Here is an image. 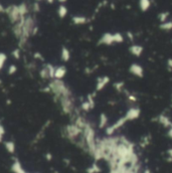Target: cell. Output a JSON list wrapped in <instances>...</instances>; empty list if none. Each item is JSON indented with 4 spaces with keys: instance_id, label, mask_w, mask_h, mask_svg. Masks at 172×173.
Here are the masks:
<instances>
[{
    "instance_id": "6da1fadb",
    "label": "cell",
    "mask_w": 172,
    "mask_h": 173,
    "mask_svg": "<svg viewBox=\"0 0 172 173\" xmlns=\"http://www.w3.org/2000/svg\"><path fill=\"white\" fill-rule=\"evenodd\" d=\"M47 86L50 89V93L53 95L56 101L62 97L74 96L71 88L62 80H51Z\"/></svg>"
},
{
    "instance_id": "7a4b0ae2",
    "label": "cell",
    "mask_w": 172,
    "mask_h": 173,
    "mask_svg": "<svg viewBox=\"0 0 172 173\" xmlns=\"http://www.w3.org/2000/svg\"><path fill=\"white\" fill-rule=\"evenodd\" d=\"M5 12L7 13L8 17H9L10 21L12 23H17L21 19H23L25 15L28 12V8L25 4H20V5H11L5 9Z\"/></svg>"
},
{
    "instance_id": "3957f363",
    "label": "cell",
    "mask_w": 172,
    "mask_h": 173,
    "mask_svg": "<svg viewBox=\"0 0 172 173\" xmlns=\"http://www.w3.org/2000/svg\"><path fill=\"white\" fill-rule=\"evenodd\" d=\"M64 134L65 136L68 138V140L71 141L73 143H76L79 140V138L82 136L83 134V129L78 127L76 124L71 123L65 127L64 129Z\"/></svg>"
},
{
    "instance_id": "277c9868",
    "label": "cell",
    "mask_w": 172,
    "mask_h": 173,
    "mask_svg": "<svg viewBox=\"0 0 172 173\" xmlns=\"http://www.w3.org/2000/svg\"><path fill=\"white\" fill-rule=\"evenodd\" d=\"M54 71L56 67L51 63H44L39 71V77L42 80H53L54 79Z\"/></svg>"
},
{
    "instance_id": "5b68a950",
    "label": "cell",
    "mask_w": 172,
    "mask_h": 173,
    "mask_svg": "<svg viewBox=\"0 0 172 173\" xmlns=\"http://www.w3.org/2000/svg\"><path fill=\"white\" fill-rule=\"evenodd\" d=\"M126 122H128V120L126 119V117H121L120 119L117 121V122H115L114 124H112L111 126H109L106 128V134L108 135V136H112L115 132L117 131V130H119L121 127H123L126 124Z\"/></svg>"
},
{
    "instance_id": "8992f818",
    "label": "cell",
    "mask_w": 172,
    "mask_h": 173,
    "mask_svg": "<svg viewBox=\"0 0 172 173\" xmlns=\"http://www.w3.org/2000/svg\"><path fill=\"white\" fill-rule=\"evenodd\" d=\"M115 43V40H114V33H111V32H106L104 33L103 35L101 36V38L99 39L98 41V44H101V45H110L114 44Z\"/></svg>"
},
{
    "instance_id": "52a82bcc",
    "label": "cell",
    "mask_w": 172,
    "mask_h": 173,
    "mask_svg": "<svg viewBox=\"0 0 172 173\" xmlns=\"http://www.w3.org/2000/svg\"><path fill=\"white\" fill-rule=\"evenodd\" d=\"M130 73L132 74H134L137 77H144V70L138 63H132L130 65V68H129Z\"/></svg>"
},
{
    "instance_id": "ba28073f",
    "label": "cell",
    "mask_w": 172,
    "mask_h": 173,
    "mask_svg": "<svg viewBox=\"0 0 172 173\" xmlns=\"http://www.w3.org/2000/svg\"><path fill=\"white\" fill-rule=\"evenodd\" d=\"M140 114H141V110H140L139 108H134L133 107V108H130L127 111L125 117L128 121H132V120H136L137 118L140 116Z\"/></svg>"
},
{
    "instance_id": "9c48e42d",
    "label": "cell",
    "mask_w": 172,
    "mask_h": 173,
    "mask_svg": "<svg viewBox=\"0 0 172 173\" xmlns=\"http://www.w3.org/2000/svg\"><path fill=\"white\" fill-rule=\"evenodd\" d=\"M109 82H110V77H99V79L97 80V83H96V91L97 92L102 91L103 89H104L105 86L108 85Z\"/></svg>"
},
{
    "instance_id": "30bf717a",
    "label": "cell",
    "mask_w": 172,
    "mask_h": 173,
    "mask_svg": "<svg viewBox=\"0 0 172 173\" xmlns=\"http://www.w3.org/2000/svg\"><path fill=\"white\" fill-rule=\"evenodd\" d=\"M65 74H67V68H65V65L56 67V71H54V79L62 80Z\"/></svg>"
},
{
    "instance_id": "8fae6325",
    "label": "cell",
    "mask_w": 172,
    "mask_h": 173,
    "mask_svg": "<svg viewBox=\"0 0 172 173\" xmlns=\"http://www.w3.org/2000/svg\"><path fill=\"white\" fill-rule=\"evenodd\" d=\"M157 121H158V123L161 124V125L164 127V128H169V127L172 125V122H171L170 118L167 117L164 114L159 115V116L157 117Z\"/></svg>"
},
{
    "instance_id": "7c38bea8",
    "label": "cell",
    "mask_w": 172,
    "mask_h": 173,
    "mask_svg": "<svg viewBox=\"0 0 172 173\" xmlns=\"http://www.w3.org/2000/svg\"><path fill=\"white\" fill-rule=\"evenodd\" d=\"M143 50H144V48H143L142 45H139V44H133V45H131L130 48H129V51L135 56H141Z\"/></svg>"
},
{
    "instance_id": "4fadbf2b",
    "label": "cell",
    "mask_w": 172,
    "mask_h": 173,
    "mask_svg": "<svg viewBox=\"0 0 172 173\" xmlns=\"http://www.w3.org/2000/svg\"><path fill=\"white\" fill-rule=\"evenodd\" d=\"M71 21H73L74 24L76 25H82V24H86L88 23L89 19L86 16H82V15H76L71 18Z\"/></svg>"
},
{
    "instance_id": "5bb4252c",
    "label": "cell",
    "mask_w": 172,
    "mask_h": 173,
    "mask_svg": "<svg viewBox=\"0 0 172 173\" xmlns=\"http://www.w3.org/2000/svg\"><path fill=\"white\" fill-rule=\"evenodd\" d=\"M151 1L150 0H139V8L142 12H146L150 9Z\"/></svg>"
},
{
    "instance_id": "9a60e30c",
    "label": "cell",
    "mask_w": 172,
    "mask_h": 173,
    "mask_svg": "<svg viewBox=\"0 0 172 173\" xmlns=\"http://www.w3.org/2000/svg\"><path fill=\"white\" fill-rule=\"evenodd\" d=\"M61 59H62V62H67L70 60V59H71V51H70V50H68V47H62Z\"/></svg>"
},
{
    "instance_id": "2e32d148",
    "label": "cell",
    "mask_w": 172,
    "mask_h": 173,
    "mask_svg": "<svg viewBox=\"0 0 172 173\" xmlns=\"http://www.w3.org/2000/svg\"><path fill=\"white\" fill-rule=\"evenodd\" d=\"M108 125V117L106 116V114H101L100 115V121H99V127L101 129H104L106 126Z\"/></svg>"
},
{
    "instance_id": "e0dca14e",
    "label": "cell",
    "mask_w": 172,
    "mask_h": 173,
    "mask_svg": "<svg viewBox=\"0 0 172 173\" xmlns=\"http://www.w3.org/2000/svg\"><path fill=\"white\" fill-rule=\"evenodd\" d=\"M159 28L161 30H165V31H169L172 29V21L171 20H167L165 22H162L159 25Z\"/></svg>"
},
{
    "instance_id": "ac0fdd59",
    "label": "cell",
    "mask_w": 172,
    "mask_h": 173,
    "mask_svg": "<svg viewBox=\"0 0 172 173\" xmlns=\"http://www.w3.org/2000/svg\"><path fill=\"white\" fill-rule=\"evenodd\" d=\"M12 170H13V172L14 173H28L25 171L24 169H22V167L20 165V163L18 162V161H16V162H14L13 163V165H12Z\"/></svg>"
},
{
    "instance_id": "d6986e66",
    "label": "cell",
    "mask_w": 172,
    "mask_h": 173,
    "mask_svg": "<svg viewBox=\"0 0 172 173\" xmlns=\"http://www.w3.org/2000/svg\"><path fill=\"white\" fill-rule=\"evenodd\" d=\"M57 14H59V16L61 17V18H65L68 14V8L65 7L64 4L59 5V9H57Z\"/></svg>"
},
{
    "instance_id": "ffe728a7",
    "label": "cell",
    "mask_w": 172,
    "mask_h": 173,
    "mask_svg": "<svg viewBox=\"0 0 172 173\" xmlns=\"http://www.w3.org/2000/svg\"><path fill=\"white\" fill-rule=\"evenodd\" d=\"M100 171H101V168L97 163L92 164V166H90L87 169V173H99Z\"/></svg>"
},
{
    "instance_id": "44dd1931",
    "label": "cell",
    "mask_w": 172,
    "mask_h": 173,
    "mask_svg": "<svg viewBox=\"0 0 172 173\" xmlns=\"http://www.w3.org/2000/svg\"><path fill=\"white\" fill-rule=\"evenodd\" d=\"M168 17H169V12H167V11H165V12H161V13L158 14V20L160 21V23L167 21Z\"/></svg>"
},
{
    "instance_id": "7402d4cb",
    "label": "cell",
    "mask_w": 172,
    "mask_h": 173,
    "mask_svg": "<svg viewBox=\"0 0 172 173\" xmlns=\"http://www.w3.org/2000/svg\"><path fill=\"white\" fill-rule=\"evenodd\" d=\"M81 109H82L83 111H85V112H89V111L91 110V109H93V107H92L91 103L87 100V101H85V102H83V103H82Z\"/></svg>"
},
{
    "instance_id": "603a6c76",
    "label": "cell",
    "mask_w": 172,
    "mask_h": 173,
    "mask_svg": "<svg viewBox=\"0 0 172 173\" xmlns=\"http://www.w3.org/2000/svg\"><path fill=\"white\" fill-rule=\"evenodd\" d=\"M114 40H115V43H122L124 41V36H123L122 33L116 32L114 33Z\"/></svg>"
},
{
    "instance_id": "cb8c5ba5",
    "label": "cell",
    "mask_w": 172,
    "mask_h": 173,
    "mask_svg": "<svg viewBox=\"0 0 172 173\" xmlns=\"http://www.w3.org/2000/svg\"><path fill=\"white\" fill-rule=\"evenodd\" d=\"M5 147H6L8 152H10V153H13L14 150H15V144H14L13 142H11V141H7V142H5Z\"/></svg>"
},
{
    "instance_id": "d4e9b609",
    "label": "cell",
    "mask_w": 172,
    "mask_h": 173,
    "mask_svg": "<svg viewBox=\"0 0 172 173\" xmlns=\"http://www.w3.org/2000/svg\"><path fill=\"white\" fill-rule=\"evenodd\" d=\"M7 60V56L3 53H0V71H2L4 65H5V62Z\"/></svg>"
},
{
    "instance_id": "484cf974",
    "label": "cell",
    "mask_w": 172,
    "mask_h": 173,
    "mask_svg": "<svg viewBox=\"0 0 172 173\" xmlns=\"http://www.w3.org/2000/svg\"><path fill=\"white\" fill-rule=\"evenodd\" d=\"M124 86H125V83L123 82H117L114 83V88L118 92H121L123 89H124Z\"/></svg>"
},
{
    "instance_id": "4316f807",
    "label": "cell",
    "mask_w": 172,
    "mask_h": 173,
    "mask_svg": "<svg viewBox=\"0 0 172 173\" xmlns=\"http://www.w3.org/2000/svg\"><path fill=\"white\" fill-rule=\"evenodd\" d=\"M17 71V67L15 65H9V68H8V71H7V74H10V76H12Z\"/></svg>"
},
{
    "instance_id": "83f0119b",
    "label": "cell",
    "mask_w": 172,
    "mask_h": 173,
    "mask_svg": "<svg viewBox=\"0 0 172 173\" xmlns=\"http://www.w3.org/2000/svg\"><path fill=\"white\" fill-rule=\"evenodd\" d=\"M4 134H5V130H4L3 125H2V123H1V120H0V142H2V140H3Z\"/></svg>"
},
{
    "instance_id": "f1b7e54d",
    "label": "cell",
    "mask_w": 172,
    "mask_h": 173,
    "mask_svg": "<svg viewBox=\"0 0 172 173\" xmlns=\"http://www.w3.org/2000/svg\"><path fill=\"white\" fill-rule=\"evenodd\" d=\"M12 56L15 59H20V50H19V48H16L15 50H13L12 51Z\"/></svg>"
},
{
    "instance_id": "f546056e",
    "label": "cell",
    "mask_w": 172,
    "mask_h": 173,
    "mask_svg": "<svg viewBox=\"0 0 172 173\" xmlns=\"http://www.w3.org/2000/svg\"><path fill=\"white\" fill-rule=\"evenodd\" d=\"M33 57L35 59H39V60H41V62H44V56H41V53H35L33 54Z\"/></svg>"
},
{
    "instance_id": "4dcf8cb0",
    "label": "cell",
    "mask_w": 172,
    "mask_h": 173,
    "mask_svg": "<svg viewBox=\"0 0 172 173\" xmlns=\"http://www.w3.org/2000/svg\"><path fill=\"white\" fill-rule=\"evenodd\" d=\"M167 135H168V137L170 138V139H172V125L169 127V130H168V132H167Z\"/></svg>"
},
{
    "instance_id": "1f68e13d",
    "label": "cell",
    "mask_w": 172,
    "mask_h": 173,
    "mask_svg": "<svg viewBox=\"0 0 172 173\" xmlns=\"http://www.w3.org/2000/svg\"><path fill=\"white\" fill-rule=\"evenodd\" d=\"M167 155L169 156V160H172V148H170V149H168L167 150Z\"/></svg>"
},
{
    "instance_id": "d6a6232c",
    "label": "cell",
    "mask_w": 172,
    "mask_h": 173,
    "mask_svg": "<svg viewBox=\"0 0 172 173\" xmlns=\"http://www.w3.org/2000/svg\"><path fill=\"white\" fill-rule=\"evenodd\" d=\"M167 65H168L169 70H172V59H169L167 60Z\"/></svg>"
},
{
    "instance_id": "836d02e7",
    "label": "cell",
    "mask_w": 172,
    "mask_h": 173,
    "mask_svg": "<svg viewBox=\"0 0 172 173\" xmlns=\"http://www.w3.org/2000/svg\"><path fill=\"white\" fill-rule=\"evenodd\" d=\"M129 99H130L131 101H133V102H136V101H137V98L134 97L133 95H132V96H131V95H129Z\"/></svg>"
},
{
    "instance_id": "e575fe53",
    "label": "cell",
    "mask_w": 172,
    "mask_h": 173,
    "mask_svg": "<svg viewBox=\"0 0 172 173\" xmlns=\"http://www.w3.org/2000/svg\"><path fill=\"white\" fill-rule=\"evenodd\" d=\"M4 11H5L4 7L2 6V5H1V3H0V12H4Z\"/></svg>"
},
{
    "instance_id": "d590c367",
    "label": "cell",
    "mask_w": 172,
    "mask_h": 173,
    "mask_svg": "<svg viewBox=\"0 0 172 173\" xmlns=\"http://www.w3.org/2000/svg\"><path fill=\"white\" fill-rule=\"evenodd\" d=\"M127 34H128V36L130 37V39H131V40H133V34H131V32H128Z\"/></svg>"
},
{
    "instance_id": "8d00e7d4",
    "label": "cell",
    "mask_w": 172,
    "mask_h": 173,
    "mask_svg": "<svg viewBox=\"0 0 172 173\" xmlns=\"http://www.w3.org/2000/svg\"><path fill=\"white\" fill-rule=\"evenodd\" d=\"M143 173H152V171L150 169H145V171L143 172Z\"/></svg>"
},
{
    "instance_id": "74e56055",
    "label": "cell",
    "mask_w": 172,
    "mask_h": 173,
    "mask_svg": "<svg viewBox=\"0 0 172 173\" xmlns=\"http://www.w3.org/2000/svg\"><path fill=\"white\" fill-rule=\"evenodd\" d=\"M59 2H61V3H65V2H67L68 0H59Z\"/></svg>"
},
{
    "instance_id": "f35d334b",
    "label": "cell",
    "mask_w": 172,
    "mask_h": 173,
    "mask_svg": "<svg viewBox=\"0 0 172 173\" xmlns=\"http://www.w3.org/2000/svg\"><path fill=\"white\" fill-rule=\"evenodd\" d=\"M1 83H2V80H0V86H1Z\"/></svg>"
}]
</instances>
